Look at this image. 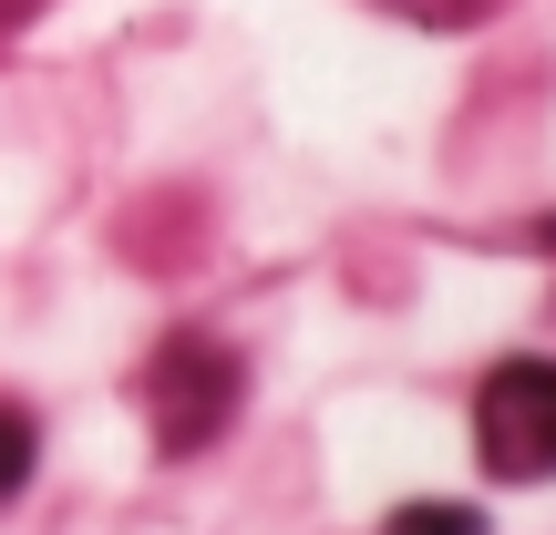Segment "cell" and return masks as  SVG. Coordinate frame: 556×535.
<instances>
[{"instance_id":"4","label":"cell","mask_w":556,"mask_h":535,"mask_svg":"<svg viewBox=\"0 0 556 535\" xmlns=\"http://www.w3.org/2000/svg\"><path fill=\"white\" fill-rule=\"evenodd\" d=\"M381 535H484V515H475V505H392Z\"/></svg>"},{"instance_id":"1","label":"cell","mask_w":556,"mask_h":535,"mask_svg":"<svg viewBox=\"0 0 556 535\" xmlns=\"http://www.w3.org/2000/svg\"><path fill=\"white\" fill-rule=\"evenodd\" d=\"M475 454L505 484H546L556 474V360H505L475 402Z\"/></svg>"},{"instance_id":"3","label":"cell","mask_w":556,"mask_h":535,"mask_svg":"<svg viewBox=\"0 0 556 535\" xmlns=\"http://www.w3.org/2000/svg\"><path fill=\"white\" fill-rule=\"evenodd\" d=\"M31 454H41V433H31V412H11V402H0V505H11L21 484H31Z\"/></svg>"},{"instance_id":"2","label":"cell","mask_w":556,"mask_h":535,"mask_svg":"<svg viewBox=\"0 0 556 535\" xmlns=\"http://www.w3.org/2000/svg\"><path fill=\"white\" fill-rule=\"evenodd\" d=\"M144 402H155V443L165 454L217 443V422L238 412V351H217V340H165L155 371H144Z\"/></svg>"},{"instance_id":"5","label":"cell","mask_w":556,"mask_h":535,"mask_svg":"<svg viewBox=\"0 0 556 535\" xmlns=\"http://www.w3.org/2000/svg\"><path fill=\"white\" fill-rule=\"evenodd\" d=\"M21 11H31V0H0V31H11V21H21Z\"/></svg>"}]
</instances>
